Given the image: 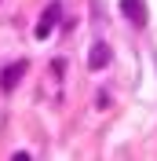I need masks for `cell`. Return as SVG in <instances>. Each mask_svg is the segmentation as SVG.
<instances>
[{"instance_id":"obj_4","label":"cell","mask_w":157,"mask_h":161,"mask_svg":"<svg viewBox=\"0 0 157 161\" xmlns=\"http://www.w3.org/2000/svg\"><path fill=\"white\" fill-rule=\"evenodd\" d=\"M22 73H26V62H15V66H8V70H4V77H0V88H4V92H11L15 84H19V77H22Z\"/></svg>"},{"instance_id":"obj_2","label":"cell","mask_w":157,"mask_h":161,"mask_svg":"<svg viewBox=\"0 0 157 161\" xmlns=\"http://www.w3.org/2000/svg\"><path fill=\"white\" fill-rule=\"evenodd\" d=\"M121 11H124L135 26H146V8H143V0H121Z\"/></svg>"},{"instance_id":"obj_3","label":"cell","mask_w":157,"mask_h":161,"mask_svg":"<svg viewBox=\"0 0 157 161\" xmlns=\"http://www.w3.org/2000/svg\"><path fill=\"white\" fill-rule=\"evenodd\" d=\"M106 62H110V48L102 44V40H95V44H91V51H88V66H91V70H102Z\"/></svg>"},{"instance_id":"obj_1","label":"cell","mask_w":157,"mask_h":161,"mask_svg":"<svg viewBox=\"0 0 157 161\" xmlns=\"http://www.w3.org/2000/svg\"><path fill=\"white\" fill-rule=\"evenodd\" d=\"M59 15H62L59 4H48V8H44V15H40V22H37V40H44L55 26H59Z\"/></svg>"}]
</instances>
